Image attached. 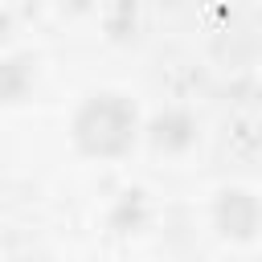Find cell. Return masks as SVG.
<instances>
[{"label": "cell", "instance_id": "1", "mask_svg": "<svg viewBox=\"0 0 262 262\" xmlns=\"http://www.w3.org/2000/svg\"><path fill=\"white\" fill-rule=\"evenodd\" d=\"M143 119H147V102L135 90L119 82H98L70 102L66 147L82 164H98V168L127 164L143 147Z\"/></svg>", "mask_w": 262, "mask_h": 262}, {"label": "cell", "instance_id": "2", "mask_svg": "<svg viewBox=\"0 0 262 262\" xmlns=\"http://www.w3.org/2000/svg\"><path fill=\"white\" fill-rule=\"evenodd\" d=\"M201 229L229 254L262 250V184L250 176H225L209 184L201 201Z\"/></svg>", "mask_w": 262, "mask_h": 262}, {"label": "cell", "instance_id": "3", "mask_svg": "<svg viewBox=\"0 0 262 262\" xmlns=\"http://www.w3.org/2000/svg\"><path fill=\"white\" fill-rule=\"evenodd\" d=\"M209 147V119L192 106V102H180V98H168V102H156L147 106V119H143V147L139 156L151 160L156 168H192Z\"/></svg>", "mask_w": 262, "mask_h": 262}, {"label": "cell", "instance_id": "4", "mask_svg": "<svg viewBox=\"0 0 262 262\" xmlns=\"http://www.w3.org/2000/svg\"><path fill=\"white\" fill-rule=\"evenodd\" d=\"M111 0H49V8L70 20V25H86V20H98V12L106 8Z\"/></svg>", "mask_w": 262, "mask_h": 262}]
</instances>
